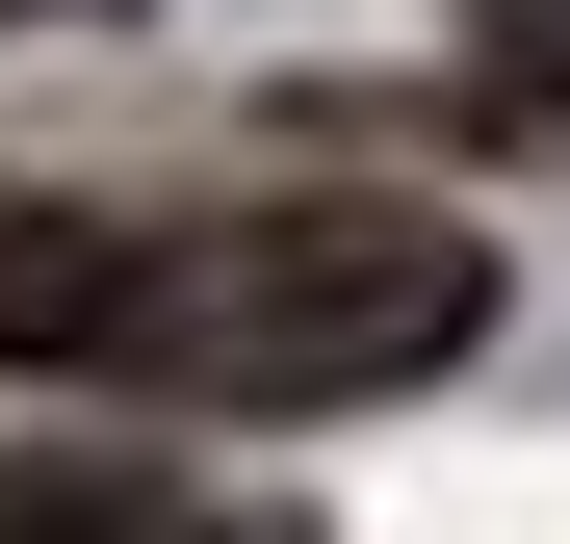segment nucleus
<instances>
[{
	"mask_svg": "<svg viewBox=\"0 0 570 544\" xmlns=\"http://www.w3.org/2000/svg\"><path fill=\"white\" fill-rule=\"evenodd\" d=\"M466 337H493V234H441V208H208V234H130L105 389H156V415H363V389H441Z\"/></svg>",
	"mask_w": 570,
	"mask_h": 544,
	"instance_id": "obj_1",
	"label": "nucleus"
},
{
	"mask_svg": "<svg viewBox=\"0 0 570 544\" xmlns=\"http://www.w3.org/2000/svg\"><path fill=\"white\" fill-rule=\"evenodd\" d=\"M0 544H234L181 467H0Z\"/></svg>",
	"mask_w": 570,
	"mask_h": 544,
	"instance_id": "obj_2",
	"label": "nucleus"
},
{
	"mask_svg": "<svg viewBox=\"0 0 570 544\" xmlns=\"http://www.w3.org/2000/svg\"><path fill=\"white\" fill-rule=\"evenodd\" d=\"M466 27H493V78H519V105H570V0H466Z\"/></svg>",
	"mask_w": 570,
	"mask_h": 544,
	"instance_id": "obj_3",
	"label": "nucleus"
}]
</instances>
